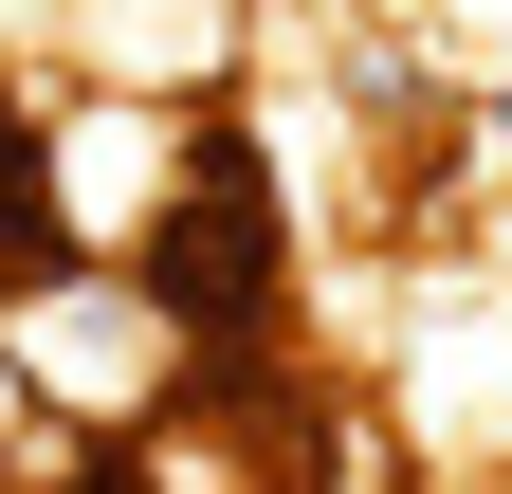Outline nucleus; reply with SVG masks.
<instances>
[{
    "label": "nucleus",
    "instance_id": "obj_1",
    "mask_svg": "<svg viewBox=\"0 0 512 494\" xmlns=\"http://www.w3.org/2000/svg\"><path fill=\"white\" fill-rule=\"evenodd\" d=\"M421 55H439V92L512 110V0H421Z\"/></svg>",
    "mask_w": 512,
    "mask_h": 494
}]
</instances>
